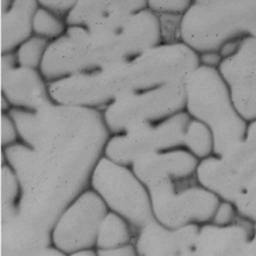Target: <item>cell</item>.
Wrapping results in <instances>:
<instances>
[{"instance_id":"52a82bcc","label":"cell","mask_w":256,"mask_h":256,"mask_svg":"<svg viewBox=\"0 0 256 256\" xmlns=\"http://www.w3.org/2000/svg\"><path fill=\"white\" fill-rule=\"evenodd\" d=\"M90 188L109 211L126 219L136 231L154 219L148 189L130 166L103 155L93 169Z\"/></svg>"},{"instance_id":"f1b7e54d","label":"cell","mask_w":256,"mask_h":256,"mask_svg":"<svg viewBox=\"0 0 256 256\" xmlns=\"http://www.w3.org/2000/svg\"><path fill=\"white\" fill-rule=\"evenodd\" d=\"M199 55V63L201 66L218 69L220 64L223 61L222 56L218 51H208L198 54Z\"/></svg>"},{"instance_id":"30bf717a","label":"cell","mask_w":256,"mask_h":256,"mask_svg":"<svg viewBox=\"0 0 256 256\" xmlns=\"http://www.w3.org/2000/svg\"><path fill=\"white\" fill-rule=\"evenodd\" d=\"M109 212L99 195L91 188L83 191L56 220L52 245L67 255L94 250L99 228Z\"/></svg>"},{"instance_id":"e0dca14e","label":"cell","mask_w":256,"mask_h":256,"mask_svg":"<svg viewBox=\"0 0 256 256\" xmlns=\"http://www.w3.org/2000/svg\"><path fill=\"white\" fill-rule=\"evenodd\" d=\"M147 9L145 0H80L66 17L68 27H87L119 13H137Z\"/></svg>"},{"instance_id":"3957f363","label":"cell","mask_w":256,"mask_h":256,"mask_svg":"<svg viewBox=\"0 0 256 256\" xmlns=\"http://www.w3.org/2000/svg\"><path fill=\"white\" fill-rule=\"evenodd\" d=\"M159 44L162 42L158 18L147 8L133 14L118 31L68 27L60 38L50 43L40 72L50 83L103 69Z\"/></svg>"},{"instance_id":"6da1fadb","label":"cell","mask_w":256,"mask_h":256,"mask_svg":"<svg viewBox=\"0 0 256 256\" xmlns=\"http://www.w3.org/2000/svg\"><path fill=\"white\" fill-rule=\"evenodd\" d=\"M20 141L2 149V164L16 174L18 216L43 230L90 188V178L111 136L98 109L54 103L37 111L11 108Z\"/></svg>"},{"instance_id":"cb8c5ba5","label":"cell","mask_w":256,"mask_h":256,"mask_svg":"<svg viewBox=\"0 0 256 256\" xmlns=\"http://www.w3.org/2000/svg\"><path fill=\"white\" fill-rule=\"evenodd\" d=\"M240 217L236 205L227 200H220L210 224L218 227H228L234 225Z\"/></svg>"},{"instance_id":"9c48e42d","label":"cell","mask_w":256,"mask_h":256,"mask_svg":"<svg viewBox=\"0 0 256 256\" xmlns=\"http://www.w3.org/2000/svg\"><path fill=\"white\" fill-rule=\"evenodd\" d=\"M191 117L181 111L165 120L142 124L124 133L111 135L104 156L122 165L131 164L144 155L182 148L183 137Z\"/></svg>"},{"instance_id":"4dcf8cb0","label":"cell","mask_w":256,"mask_h":256,"mask_svg":"<svg viewBox=\"0 0 256 256\" xmlns=\"http://www.w3.org/2000/svg\"><path fill=\"white\" fill-rule=\"evenodd\" d=\"M69 256H98L96 250H86V251H81V252H77L74 254H71Z\"/></svg>"},{"instance_id":"7a4b0ae2","label":"cell","mask_w":256,"mask_h":256,"mask_svg":"<svg viewBox=\"0 0 256 256\" xmlns=\"http://www.w3.org/2000/svg\"><path fill=\"white\" fill-rule=\"evenodd\" d=\"M198 66L199 55L184 43L159 44L103 69L50 82L48 87L57 104L102 111L120 96L184 81Z\"/></svg>"},{"instance_id":"ac0fdd59","label":"cell","mask_w":256,"mask_h":256,"mask_svg":"<svg viewBox=\"0 0 256 256\" xmlns=\"http://www.w3.org/2000/svg\"><path fill=\"white\" fill-rule=\"evenodd\" d=\"M136 230L120 215L109 211L98 231L95 250L120 247L134 242Z\"/></svg>"},{"instance_id":"83f0119b","label":"cell","mask_w":256,"mask_h":256,"mask_svg":"<svg viewBox=\"0 0 256 256\" xmlns=\"http://www.w3.org/2000/svg\"><path fill=\"white\" fill-rule=\"evenodd\" d=\"M96 252L98 256H138L134 243L111 249L96 250Z\"/></svg>"},{"instance_id":"4316f807","label":"cell","mask_w":256,"mask_h":256,"mask_svg":"<svg viewBox=\"0 0 256 256\" xmlns=\"http://www.w3.org/2000/svg\"><path fill=\"white\" fill-rule=\"evenodd\" d=\"M39 5L48 11L52 12L58 17H61L66 20V17L74 8L76 1L75 0H46L38 1Z\"/></svg>"},{"instance_id":"7402d4cb","label":"cell","mask_w":256,"mask_h":256,"mask_svg":"<svg viewBox=\"0 0 256 256\" xmlns=\"http://www.w3.org/2000/svg\"><path fill=\"white\" fill-rule=\"evenodd\" d=\"M50 43L51 42L45 38L32 35L14 52L18 65L40 70Z\"/></svg>"},{"instance_id":"f546056e","label":"cell","mask_w":256,"mask_h":256,"mask_svg":"<svg viewBox=\"0 0 256 256\" xmlns=\"http://www.w3.org/2000/svg\"><path fill=\"white\" fill-rule=\"evenodd\" d=\"M39 256H69V255H67L63 251L59 250L55 246L51 245L48 248H46Z\"/></svg>"},{"instance_id":"7c38bea8","label":"cell","mask_w":256,"mask_h":256,"mask_svg":"<svg viewBox=\"0 0 256 256\" xmlns=\"http://www.w3.org/2000/svg\"><path fill=\"white\" fill-rule=\"evenodd\" d=\"M1 92L12 108L37 111L55 103L40 70L19 66L14 52L1 55Z\"/></svg>"},{"instance_id":"ffe728a7","label":"cell","mask_w":256,"mask_h":256,"mask_svg":"<svg viewBox=\"0 0 256 256\" xmlns=\"http://www.w3.org/2000/svg\"><path fill=\"white\" fill-rule=\"evenodd\" d=\"M21 188L18 178L7 164L1 165V220L13 217L18 213Z\"/></svg>"},{"instance_id":"9a60e30c","label":"cell","mask_w":256,"mask_h":256,"mask_svg":"<svg viewBox=\"0 0 256 256\" xmlns=\"http://www.w3.org/2000/svg\"><path fill=\"white\" fill-rule=\"evenodd\" d=\"M51 245V232L31 225L18 214L1 220V256H39Z\"/></svg>"},{"instance_id":"484cf974","label":"cell","mask_w":256,"mask_h":256,"mask_svg":"<svg viewBox=\"0 0 256 256\" xmlns=\"http://www.w3.org/2000/svg\"><path fill=\"white\" fill-rule=\"evenodd\" d=\"M20 141L17 126L10 114H1V145L2 149L12 146Z\"/></svg>"},{"instance_id":"d6986e66","label":"cell","mask_w":256,"mask_h":256,"mask_svg":"<svg viewBox=\"0 0 256 256\" xmlns=\"http://www.w3.org/2000/svg\"><path fill=\"white\" fill-rule=\"evenodd\" d=\"M182 147L199 161L214 155V136L210 128L203 122L192 119L189 121Z\"/></svg>"},{"instance_id":"5b68a950","label":"cell","mask_w":256,"mask_h":256,"mask_svg":"<svg viewBox=\"0 0 256 256\" xmlns=\"http://www.w3.org/2000/svg\"><path fill=\"white\" fill-rule=\"evenodd\" d=\"M248 37H256V2L195 0L182 17L181 41L197 54Z\"/></svg>"},{"instance_id":"8fae6325","label":"cell","mask_w":256,"mask_h":256,"mask_svg":"<svg viewBox=\"0 0 256 256\" xmlns=\"http://www.w3.org/2000/svg\"><path fill=\"white\" fill-rule=\"evenodd\" d=\"M218 71L227 84L233 104L247 122L256 119V37L244 38L233 56L223 59Z\"/></svg>"},{"instance_id":"8992f818","label":"cell","mask_w":256,"mask_h":256,"mask_svg":"<svg viewBox=\"0 0 256 256\" xmlns=\"http://www.w3.org/2000/svg\"><path fill=\"white\" fill-rule=\"evenodd\" d=\"M147 189L154 219L172 229L210 223L221 200L199 184L196 176L162 180Z\"/></svg>"},{"instance_id":"5bb4252c","label":"cell","mask_w":256,"mask_h":256,"mask_svg":"<svg viewBox=\"0 0 256 256\" xmlns=\"http://www.w3.org/2000/svg\"><path fill=\"white\" fill-rule=\"evenodd\" d=\"M199 160L186 149L177 148L139 157L131 169L140 181L150 186L162 180H182L196 176Z\"/></svg>"},{"instance_id":"ba28073f","label":"cell","mask_w":256,"mask_h":256,"mask_svg":"<svg viewBox=\"0 0 256 256\" xmlns=\"http://www.w3.org/2000/svg\"><path fill=\"white\" fill-rule=\"evenodd\" d=\"M181 111H185L184 81L120 96L101 112L109 133L115 135L165 120Z\"/></svg>"},{"instance_id":"2e32d148","label":"cell","mask_w":256,"mask_h":256,"mask_svg":"<svg viewBox=\"0 0 256 256\" xmlns=\"http://www.w3.org/2000/svg\"><path fill=\"white\" fill-rule=\"evenodd\" d=\"M1 54L15 52L33 35L36 0H1Z\"/></svg>"},{"instance_id":"d4e9b609","label":"cell","mask_w":256,"mask_h":256,"mask_svg":"<svg viewBox=\"0 0 256 256\" xmlns=\"http://www.w3.org/2000/svg\"><path fill=\"white\" fill-rule=\"evenodd\" d=\"M191 4V0H150L147 8L154 14L184 15Z\"/></svg>"},{"instance_id":"44dd1931","label":"cell","mask_w":256,"mask_h":256,"mask_svg":"<svg viewBox=\"0 0 256 256\" xmlns=\"http://www.w3.org/2000/svg\"><path fill=\"white\" fill-rule=\"evenodd\" d=\"M67 28L65 19L56 16L39 5L33 18V35L52 42L60 38L66 32Z\"/></svg>"},{"instance_id":"603a6c76","label":"cell","mask_w":256,"mask_h":256,"mask_svg":"<svg viewBox=\"0 0 256 256\" xmlns=\"http://www.w3.org/2000/svg\"><path fill=\"white\" fill-rule=\"evenodd\" d=\"M162 44L181 43V22L183 15L156 14Z\"/></svg>"},{"instance_id":"277c9868","label":"cell","mask_w":256,"mask_h":256,"mask_svg":"<svg viewBox=\"0 0 256 256\" xmlns=\"http://www.w3.org/2000/svg\"><path fill=\"white\" fill-rule=\"evenodd\" d=\"M185 111L206 124L214 136V155L245 139L248 123L237 112L218 69L198 66L184 80Z\"/></svg>"},{"instance_id":"4fadbf2b","label":"cell","mask_w":256,"mask_h":256,"mask_svg":"<svg viewBox=\"0 0 256 256\" xmlns=\"http://www.w3.org/2000/svg\"><path fill=\"white\" fill-rule=\"evenodd\" d=\"M200 226L168 228L152 219L136 231L134 246L138 256H187Z\"/></svg>"}]
</instances>
